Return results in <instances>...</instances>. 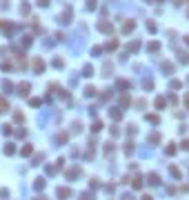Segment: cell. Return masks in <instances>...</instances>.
Listing matches in <instances>:
<instances>
[{
	"instance_id": "obj_1",
	"label": "cell",
	"mask_w": 189,
	"mask_h": 200,
	"mask_svg": "<svg viewBox=\"0 0 189 200\" xmlns=\"http://www.w3.org/2000/svg\"><path fill=\"white\" fill-rule=\"evenodd\" d=\"M98 29H100V31H105V33H111V31H113V27H111V22H109V20H100V22H98Z\"/></svg>"
},
{
	"instance_id": "obj_2",
	"label": "cell",
	"mask_w": 189,
	"mask_h": 200,
	"mask_svg": "<svg viewBox=\"0 0 189 200\" xmlns=\"http://www.w3.org/2000/svg\"><path fill=\"white\" fill-rule=\"evenodd\" d=\"M31 65H33V69H36V73H42V71H45V62H42V58H33Z\"/></svg>"
},
{
	"instance_id": "obj_3",
	"label": "cell",
	"mask_w": 189,
	"mask_h": 200,
	"mask_svg": "<svg viewBox=\"0 0 189 200\" xmlns=\"http://www.w3.org/2000/svg\"><path fill=\"white\" fill-rule=\"evenodd\" d=\"M147 182H149L151 187H158L160 185V176L158 174H149V176H147Z\"/></svg>"
},
{
	"instance_id": "obj_4",
	"label": "cell",
	"mask_w": 189,
	"mask_h": 200,
	"mask_svg": "<svg viewBox=\"0 0 189 200\" xmlns=\"http://www.w3.org/2000/svg\"><path fill=\"white\" fill-rule=\"evenodd\" d=\"M60 22H71V7H67L60 16Z\"/></svg>"
},
{
	"instance_id": "obj_5",
	"label": "cell",
	"mask_w": 189,
	"mask_h": 200,
	"mask_svg": "<svg viewBox=\"0 0 189 200\" xmlns=\"http://www.w3.org/2000/svg\"><path fill=\"white\" fill-rule=\"evenodd\" d=\"M147 140H149V145H151V147H156L163 138H160V134H149V138H147Z\"/></svg>"
},
{
	"instance_id": "obj_6",
	"label": "cell",
	"mask_w": 189,
	"mask_h": 200,
	"mask_svg": "<svg viewBox=\"0 0 189 200\" xmlns=\"http://www.w3.org/2000/svg\"><path fill=\"white\" fill-rule=\"evenodd\" d=\"M18 89H20V96H27V94H29V89H31V85L29 82H20Z\"/></svg>"
},
{
	"instance_id": "obj_7",
	"label": "cell",
	"mask_w": 189,
	"mask_h": 200,
	"mask_svg": "<svg viewBox=\"0 0 189 200\" xmlns=\"http://www.w3.org/2000/svg\"><path fill=\"white\" fill-rule=\"evenodd\" d=\"M2 91L5 94H11V91H14V82H11V80H5L2 82Z\"/></svg>"
},
{
	"instance_id": "obj_8",
	"label": "cell",
	"mask_w": 189,
	"mask_h": 200,
	"mask_svg": "<svg viewBox=\"0 0 189 200\" xmlns=\"http://www.w3.org/2000/svg\"><path fill=\"white\" fill-rule=\"evenodd\" d=\"M134 27H136V22H134V20H127V22L122 25V31L129 33V31H134Z\"/></svg>"
},
{
	"instance_id": "obj_9",
	"label": "cell",
	"mask_w": 189,
	"mask_h": 200,
	"mask_svg": "<svg viewBox=\"0 0 189 200\" xmlns=\"http://www.w3.org/2000/svg\"><path fill=\"white\" fill-rule=\"evenodd\" d=\"M58 196H60V198H69V196H71V189H69V187H60V189H58Z\"/></svg>"
},
{
	"instance_id": "obj_10",
	"label": "cell",
	"mask_w": 189,
	"mask_h": 200,
	"mask_svg": "<svg viewBox=\"0 0 189 200\" xmlns=\"http://www.w3.org/2000/svg\"><path fill=\"white\" fill-rule=\"evenodd\" d=\"M109 113H111L113 120H120V118H122V109H118V107H116V109H111Z\"/></svg>"
},
{
	"instance_id": "obj_11",
	"label": "cell",
	"mask_w": 189,
	"mask_h": 200,
	"mask_svg": "<svg viewBox=\"0 0 189 200\" xmlns=\"http://www.w3.org/2000/svg\"><path fill=\"white\" fill-rule=\"evenodd\" d=\"M178 60L182 62V65H187V62H189V54H187V51H180V54H178Z\"/></svg>"
},
{
	"instance_id": "obj_12",
	"label": "cell",
	"mask_w": 189,
	"mask_h": 200,
	"mask_svg": "<svg viewBox=\"0 0 189 200\" xmlns=\"http://www.w3.org/2000/svg\"><path fill=\"white\" fill-rule=\"evenodd\" d=\"M2 29L7 31V33H14L16 29H18V27H16V25H9V22H5V25H2Z\"/></svg>"
},
{
	"instance_id": "obj_13",
	"label": "cell",
	"mask_w": 189,
	"mask_h": 200,
	"mask_svg": "<svg viewBox=\"0 0 189 200\" xmlns=\"http://www.w3.org/2000/svg\"><path fill=\"white\" fill-rule=\"evenodd\" d=\"M163 71L165 73H174V65H171V62H163Z\"/></svg>"
},
{
	"instance_id": "obj_14",
	"label": "cell",
	"mask_w": 189,
	"mask_h": 200,
	"mask_svg": "<svg viewBox=\"0 0 189 200\" xmlns=\"http://www.w3.org/2000/svg\"><path fill=\"white\" fill-rule=\"evenodd\" d=\"M33 187L40 191V189H45V178H36V182H33Z\"/></svg>"
},
{
	"instance_id": "obj_15",
	"label": "cell",
	"mask_w": 189,
	"mask_h": 200,
	"mask_svg": "<svg viewBox=\"0 0 189 200\" xmlns=\"http://www.w3.org/2000/svg\"><path fill=\"white\" fill-rule=\"evenodd\" d=\"M169 174L174 176V178H180V169H178V167H174V165L169 167Z\"/></svg>"
},
{
	"instance_id": "obj_16",
	"label": "cell",
	"mask_w": 189,
	"mask_h": 200,
	"mask_svg": "<svg viewBox=\"0 0 189 200\" xmlns=\"http://www.w3.org/2000/svg\"><path fill=\"white\" fill-rule=\"evenodd\" d=\"M67 140H69V136H67L65 131H62V134H58V145H65Z\"/></svg>"
},
{
	"instance_id": "obj_17",
	"label": "cell",
	"mask_w": 189,
	"mask_h": 200,
	"mask_svg": "<svg viewBox=\"0 0 189 200\" xmlns=\"http://www.w3.org/2000/svg\"><path fill=\"white\" fill-rule=\"evenodd\" d=\"M147 49H149V54H153V51L160 49V42H149V47H147Z\"/></svg>"
},
{
	"instance_id": "obj_18",
	"label": "cell",
	"mask_w": 189,
	"mask_h": 200,
	"mask_svg": "<svg viewBox=\"0 0 189 200\" xmlns=\"http://www.w3.org/2000/svg\"><path fill=\"white\" fill-rule=\"evenodd\" d=\"M14 151H16V147L11 145V142H9V145H5V153H7V156H11Z\"/></svg>"
},
{
	"instance_id": "obj_19",
	"label": "cell",
	"mask_w": 189,
	"mask_h": 200,
	"mask_svg": "<svg viewBox=\"0 0 189 200\" xmlns=\"http://www.w3.org/2000/svg\"><path fill=\"white\" fill-rule=\"evenodd\" d=\"M147 122H153V125H158V122H160V118H158V116H153V113H149V116H147Z\"/></svg>"
},
{
	"instance_id": "obj_20",
	"label": "cell",
	"mask_w": 189,
	"mask_h": 200,
	"mask_svg": "<svg viewBox=\"0 0 189 200\" xmlns=\"http://www.w3.org/2000/svg\"><path fill=\"white\" fill-rule=\"evenodd\" d=\"M102 71H105V73H102V76H111V65H109V62H105V67H102Z\"/></svg>"
},
{
	"instance_id": "obj_21",
	"label": "cell",
	"mask_w": 189,
	"mask_h": 200,
	"mask_svg": "<svg viewBox=\"0 0 189 200\" xmlns=\"http://www.w3.org/2000/svg\"><path fill=\"white\" fill-rule=\"evenodd\" d=\"M2 134H5V136H11V134H14V129H11V125H5V127H2Z\"/></svg>"
},
{
	"instance_id": "obj_22",
	"label": "cell",
	"mask_w": 189,
	"mask_h": 200,
	"mask_svg": "<svg viewBox=\"0 0 189 200\" xmlns=\"http://www.w3.org/2000/svg\"><path fill=\"white\" fill-rule=\"evenodd\" d=\"M134 187H136V189H140V187H142V178H140V176H136V178H134Z\"/></svg>"
},
{
	"instance_id": "obj_23",
	"label": "cell",
	"mask_w": 189,
	"mask_h": 200,
	"mask_svg": "<svg viewBox=\"0 0 189 200\" xmlns=\"http://www.w3.org/2000/svg\"><path fill=\"white\" fill-rule=\"evenodd\" d=\"M85 96H87V98H91V96H96V89H94V87H87V89H85Z\"/></svg>"
},
{
	"instance_id": "obj_24",
	"label": "cell",
	"mask_w": 189,
	"mask_h": 200,
	"mask_svg": "<svg viewBox=\"0 0 189 200\" xmlns=\"http://www.w3.org/2000/svg\"><path fill=\"white\" fill-rule=\"evenodd\" d=\"M147 29L153 33V31H156V22H153V20H147Z\"/></svg>"
},
{
	"instance_id": "obj_25",
	"label": "cell",
	"mask_w": 189,
	"mask_h": 200,
	"mask_svg": "<svg viewBox=\"0 0 189 200\" xmlns=\"http://www.w3.org/2000/svg\"><path fill=\"white\" fill-rule=\"evenodd\" d=\"M31 151H33V147H31V145H27L25 149H22V156H31Z\"/></svg>"
},
{
	"instance_id": "obj_26",
	"label": "cell",
	"mask_w": 189,
	"mask_h": 200,
	"mask_svg": "<svg viewBox=\"0 0 189 200\" xmlns=\"http://www.w3.org/2000/svg\"><path fill=\"white\" fill-rule=\"evenodd\" d=\"M91 71H94V67H91V65H85V69H82L85 76H91Z\"/></svg>"
},
{
	"instance_id": "obj_27",
	"label": "cell",
	"mask_w": 189,
	"mask_h": 200,
	"mask_svg": "<svg viewBox=\"0 0 189 200\" xmlns=\"http://www.w3.org/2000/svg\"><path fill=\"white\" fill-rule=\"evenodd\" d=\"M127 49H129V51H138V49H140V42H131Z\"/></svg>"
},
{
	"instance_id": "obj_28",
	"label": "cell",
	"mask_w": 189,
	"mask_h": 200,
	"mask_svg": "<svg viewBox=\"0 0 189 200\" xmlns=\"http://www.w3.org/2000/svg\"><path fill=\"white\" fill-rule=\"evenodd\" d=\"M165 151H167V156H171V153H176V145H174V142H171V145L167 147V149H165Z\"/></svg>"
},
{
	"instance_id": "obj_29",
	"label": "cell",
	"mask_w": 189,
	"mask_h": 200,
	"mask_svg": "<svg viewBox=\"0 0 189 200\" xmlns=\"http://www.w3.org/2000/svg\"><path fill=\"white\" fill-rule=\"evenodd\" d=\"M20 11H22V16H29V5H22V7H20Z\"/></svg>"
},
{
	"instance_id": "obj_30",
	"label": "cell",
	"mask_w": 189,
	"mask_h": 200,
	"mask_svg": "<svg viewBox=\"0 0 189 200\" xmlns=\"http://www.w3.org/2000/svg\"><path fill=\"white\" fill-rule=\"evenodd\" d=\"M87 9H89V11L96 9V0H87Z\"/></svg>"
},
{
	"instance_id": "obj_31",
	"label": "cell",
	"mask_w": 189,
	"mask_h": 200,
	"mask_svg": "<svg viewBox=\"0 0 189 200\" xmlns=\"http://www.w3.org/2000/svg\"><path fill=\"white\" fill-rule=\"evenodd\" d=\"M91 129H94V131H100V129H102V122H100V120H96V122H94V127H91Z\"/></svg>"
},
{
	"instance_id": "obj_32",
	"label": "cell",
	"mask_w": 189,
	"mask_h": 200,
	"mask_svg": "<svg viewBox=\"0 0 189 200\" xmlns=\"http://www.w3.org/2000/svg\"><path fill=\"white\" fill-rule=\"evenodd\" d=\"M116 47H118V40H111V42L107 45V49H109V51H111V49H116Z\"/></svg>"
},
{
	"instance_id": "obj_33",
	"label": "cell",
	"mask_w": 189,
	"mask_h": 200,
	"mask_svg": "<svg viewBox=\"0 0 189 200\" xmlns=\"http://www.w3.org/2000/svg\"><path fill=\"white\" fill-rule=\"evenodd\" d=\"M14 118H16V120H18V122H22V120H25V116H22V113H20V111H16V113H14Z\"/></svg>"
},
{
	"instance_id": "obj_34",
	"label": "cell",
	"mask_w": 189,
	"mask_h": 200,
	"mask_svg": "<svg viewBox=\"0 0 189 200\" xmlns=\"http://www.w3.org/2000/svg\"><path fill=\"white\" fill-rule=\"evenodd\" d=\"M91 54H94V56H100V54H102V47H94V49H91Z\"/></svg>"
},
{
	"instance_id": "obj_35",
	"label": "cell",
	"mask_w": 189,
	"mask_h": 200,
	"mask_svg": "<svg viewBox=\"0 0 189 200\" xmlns=\"http://www.w3.org/2000/svg\"><path fill=\"white\" fill-rule=\"evenodd\" d=\"M171 89H180V80H171Z\"/></svg>"
},
{
	"instance_id": "obj_36",
	"label": "cell",
	"mask_w": 189,
	"mask_h": 200,
	"mask_svg": "<svg viewBox=\"0 0 189 200\" xmlns=\"http://www.w3.org/2000/svg\"><path fill=\"white\" fill-rule=\"evenodd\" d=\"M0 109H9V105H7V100H5V98H0Z\"/></svg>"
},
{
	"instance_id": "obj_37",
	"label": "cell",
	"mask_w": 189,
	"mask_h": 200,
	"mask_svg": "<svg viewBox=\"0 0 189 200\" xmlns=\"http://www.w3.org/2000/svg\"><path fill=\"white\" fill-rule=\"evenodd\" d=\"M156 107H165V98H160V96H158V98H156Z\"/></svg>"
},
{
	"instance_id": "obj_38",
	"label": "cell",
	"mask_w": 189,
	"mask_h": 200,
	"mask_svg": "<svg viewBox=\"0 0 189 200\" xmlns=\"http://www.w3.org/2000/svg\"><path fill=\"white\" fill-rule=\"evenodd\" d=\"M127 87H129V85L125 82V80H118V89H127Z\"/></svg>"
},
{
	"instance_id": "obj_39",
	"label": "cell",
	"mask_w": 189,
	"mask_h": 200,
	"mask_svg": "<svg viewBox=\"0 0 189 200\" xmlns=\"http://www.w3.org/2000/svg\"><path fill=\"white\" fill-rule=\"evenodd\" d=\"M49 2H51V0H38L40 7H49Z\"/></svg>"
},
{
	"instance_id": "obj_40",
	"label": "cell",
	"mask_w": 189,
	"mask_h": 200,
	"mask_svg": "<svg viewBox=\"0 0 189 200\" xmlns=\"http://www.w3.org/2000/svg\"><path fill=\"white\" fill-rule=\"evenodd\" d=\"M9 7V2H7V0H0V9H7Z\"/></svg>"
},
{
	"instance_id": "obj_41",
	"label": "cell",
	"mask_w": 189,
	"mask_h": 200,
	"mask_svg": "<svg viewBox=\"0 0 189 200\" xmlns=\"http://www.w3.org/2000/svg\"><path fill=\"white\" fill-rule=\"evenodd\" d=\"M31 105L33 107H40V98H31Z\"/></svg>"
},
{
	"instance_id": "obj_42",
	"label": "cell",
	"mask_w": 189,
	"mask_h": 200,
	"mask_svg": "<svg viewBox=\"0 0 189 200\" xmlns=\"http://www.w3.org/2000/svg\"><path fill=\"white\" fill-rule=\"evenodd\" d=\"M182 149H185V151H189V140H182Z\"/></svg>"
},
{
	"instance_id": "obj_43",
	"label": "cell",
	"mask_w": 189,
	"mask_h": 200,
	"mask_svg": "<svg viewBox=\"0 0 189 200\" xmlns=\"http://www.w3.org/2000/svg\"><path fill=\"white\" fill-rule=\"evenodd\" d=\"M185 105H187V107H189V94H187V96H185Z\"/></svg>"
},
{
	"instance_id": "obj_44",
	"label": "cell",
	"mask_w": 189,
	"mask_h": 200,
	"mask_svg": "<svg viewBox=\"0 0 189 200\" xmlns=\"http://www.w3.org/2000/svg\"><path fill=\"white\" fill-rule=\"evenodd\" d=\"M174 5H182V0H174Z\"/></svg>"
},
{
	"instance_id": "obj_45",
	"label": "cell",
	"mask_w": 189,
	"mask_h": 200,
	"mask_svg": "<svg viewBox=\"0 0 189 200\" xmlns=\"http://www.w3.org/2000/svg\"><path fill=\"white\" fill-rule=\"evenodd\" d=\"M147 2H153V0H147Z\"/></svg>"
},
{
	"instance_id": "obj_46",
	"label": "cell",
	"mask_w": 189,
	"mask_h": 200,
	"mask_svg": "<svg viewBox=\"0 0 189 200\" xmlns=\"http://www.w3.org/2000/svg\"><path fill=\"white\" fill-rule=\"evenodd\" d=\"M187 45H189V38H187Z\"/></svg>"
},
{
	"instance_id": "obj_47",
	"label": "cell",
	"mask_w": 189,
	"mask_h": 200,
	"mask_svg": "<svg viewBox=\"0 0 189 200\" xmlns=\"http://www.w3.org/2000/svg\"><path fill=\"white\" fill-rule=\"evenodd\" d=\"M0 27H2V25H0Z\"/></svg>"
}]
</instances>
